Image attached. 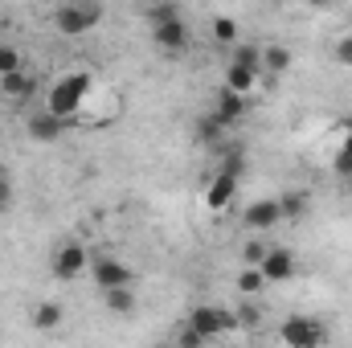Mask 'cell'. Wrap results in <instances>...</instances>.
Instances as JSON below:
<instances>
[{"label": "cell", "mask_w": 352, "mask_h": 348, "mask_svg": "<svg viewBox=\"0 0 352 348\" xmlns=\"http://www.w3.org/2000/svg\"><path fill=\"white\" fill-rule=\"evenodd\" d=\"M8 197H12V180H8V173L0 168V209L8 205Z\"/></svg>", "instance_id": "obj_31"}, {"label": "cell", "mask_w": 352, "mask_h": 348, "mask_svg": "<svg viewBox=\"0 0 352 348\" xmlns=\"http://www.w3.org/2000/svg\"><path fill=\"white\" fill-rule=\"evenodd\" d=\"M176 17H180V4H176V0H156V4L144 8L148 29H152V25H164V21H176Z\"/></svg>", "instance_id": "obj_23"}, {"label": "cell", "mask_w": 352, "mask_h": 348, "mask_svg": "<svg viewBox=\"0 0 352 348\" xmlns=\"http://www.w3.org/2000/svg\"><path fill=\"white\" fill-rule=\"evenodd\" d=\"M266 250H270L266 242H246V246H242V259H246V262H254V266H258V262H263V254H266Z\"/></svg>", "instance_id": "obj_30"}, {"label": "cell", "mask_w": 352, "mask_h": 348, "mask_svg": "<svg viewBox=\"0 0 352 348\" xmlns=\"http://www.w3.org/2000/svg\"><path fill=\"white\" fill-rule=\"evenodd\" d=\"M274 336H278V345H287V348H320V345H328V324H320L311 316H291V320L278 324Z\"/></svg>", "instance_id": "obj_3"}, {"label": "cell", "mask_w": 352, "mask_h": 348, "mask_svg": "<svg viewBox=\"0 0 352 348\" xmlns=\"http://www.w3.org/2000/svg\"><path fill=\"white\" fill-rule=\"evenodd\" d=\"M188 324L205 336V340H221L230 332H238V316L230 307H217V303H197L188 312Z\"/></svg>", "instance_id": "obj_4"}, {"label": "cell", "mask_w": 352, "mask_h": 348, "mask_svg": "<svg viewBox=\"0 0 352 348\" xmlns=\"http://www.w3.org/2000/svg\"><path fill=\"white\" fill-rule=\"evenodd\" d=\"M45 4H62V0H45Z\"/></svg>", "instance_id": "obj_33"}, {"label": "cell", "mask_w": 352, "mask_h": 348, "mask_svg": "<svg viewBox=\"0 0 352 348\" xmlns=\"http://www.w3.org/2000/svg\"><path fill=\"white\" fill-rule=\"evenodd\" d=\"M230 62L250 66V70H263V45H254V41H238V45H230Z\"/></svg>", "instance_id": "obj_22"}, {"label": "cell", "mask_w": 352, "mask_h": 348, "mask_svg": "<svg viewBox=\"0 0 352 348\" xmlns=\"http://www.w3.org/2000/svg\"><path fill=\"white\" fill-rule=\"evenodd\" d=\"M90 87H94V78H90L87 70H66L62 78H54V83H50V90H45V111L70 123V119L87 107Z\"/></svg>", "instance_id": "obj_1"}, {"label": "cell", "mask_w": 352, "mask_h": 348, "mask_svg": "<svg viewBox=\"0 0 352 348\" xmlns=\"http://www.w3.org/2000/svg\"><path fill=\"white\" fill-rule=\"evenodd\" d=\"M246 111H250V102H246V94H238V90L221 87L217 94V102H213V115L226 123V127H234V123H242L246 119Z\"/></svg>", "instance_id": "obj_13"}, {"label": "cell", "mask_w": 352, "mask_h": 348, "mask_svg": "<svg viewBox=\"0 0 352 348\" xmlns=\"http://www.w3.org/2000/svg\"><path fill=\"white\" fill-rule=\"evenodd\" d=\"M278 205H283V221H303V217L311 213V193L291 188V193H283V197H278Z\"/></svg>", "instance_id": "obj_15"}, {"label": "cell", "mask_w": 352, "mask_h": 348, "mask_svg": "<svg viewBox=\"0 0 352 348\" xmlns=\"http://www.w3.org/2000/svg\"><path fill=\"white\" fill-rule=\"evenodd\" d=\"M221 135H226V123H221L213 111H205V115L197 119V140H201V144H209V148H217V144H221Z\"/></svg>", "instance_id": "obj_21"}, {"label": "cell", "mask_w": 352, "mask_h": 348, "mask_svg": "<svg viewBox=\"0 0 352 348\" xmlns=\"http://www.w3.org/2000/svg\"><path fill=\"white\" fill-rule=\"evenodd\" d=\"M238 184H242V176L217 168L213 180H209V188H205V205H209V213H226V209L234 205V197H238Z\"/></svg>", "instance_id": "obj_8"}, {"label": "cell", "mask_w": 352, "mask_h": 348, "mask_svg": "<svg viewBox=\"0 0 352 348\" xmlns=\"http://www.w3.org/2000/svg\"><path fill=\"white\" fill-rule=\"evenodd\" d=\"M332 62L352 70V33H344V37H336V41H332Z\"/></svg>", "instance_id": "obj_25"}, {"label": "cell", "mask_w": 352, "mask_h": 348, "mask_svg": "<svg viewBox=\"0 0 352 348\" xmlns=\"http://www.w3.org/2000/svg\"><path fill=\"white\" fill-rule=\"evenodd\" d=\"M221 168H226V173H234V176L246 173V156H242V148H226V160H221Z\"/></svg>", "instance_id": "obj_28"}, {"label": "cell", "mask_w": 352, "mask_h": 348, "mask_svg": "<svg viewBox=\"0 0 352 348\" xmlns=\"http://www.w3.org/2000/svg\"><path fill=\"white\" fill-rule=\"evenodd\" d=\"M102 21V0H62L54 8V29L62 37H82Z\"/></svg>", "instance_id": "obj_2"}, {"label": "cell", "mask_w": 352, "mask_h": 348, "mask_svg": "<svg viewBox=\"0 0 352 348\" xmlns=\"http://www.w3.org/2000/svg\"><path fill=\"white\" fill-rule=\"evenodd\" d=\"M152 41L164 58H184L188 45H192V33H188L184 17H176V21H164V25H152Z\"/></svg>", "instance_id": "obj_6"}, {"label": "cell", "mask_w": 352, "mask_h": 348, "mask_svg": "<svg viewBox=\"0 0 352 348\" xmlns=\"http://www.w3.org/2000/svg\"><path fill=\"white\" fill-rule=\"evenodd\" d=\"M37 74H29L25 66L21 70H12V74H0V98L4 102H29L33 94H37Z\"/></svg>", "instance_id": "obj_11"}, {"label": "cell", "mask_w": 352, "mask_h": 348, "mask_svg": "<svg viewBox=\"0 0 352 348\" xmlns=\"http://www.w3.org/2000/svg\"><path fill=\"white\" fill-rule=\"evenodd\" d=\"M278 221H283V205H278V197H258V201H250V205L242 209V226L254 230V234L274 230Z\"/></svg>", "instance_id": "obj_7"}, {"label": "cell", "mask_w": 352, "mask_h": 348, "mask_svg": "<svg viewBox=\"0 0 352 348\" xmlns=\"http://www.w3.org/2000/svg\"><path fill=\"white\" fill-rule=\"evenodd\" d=\"M176 345H184V348H201V345H209V340H205V336H201V332H197L192 324H184V328L176 332Z\"/></svg>", "instance_id": "obj_29"}, {"label": "cell", "mask_w": 352, "mask_h": 348, "mask_svg": "<svg viewBox=\"0 0 352 348\" xmlns=\"http://www.w3.org/2000/svg\"><path fill=\"white\" fill-rule=\"evenodd\" d=\"M25 131H29L33 144H58V140L66 135V119H58V115H50V111L41 107L37 115L25 119Z\"/></svg>", "instance_id": "obj_10"}, {"label": "cell", "mask_w": 352, "mask_h": 348, "mask_svg": "<svg viewBox=\"0 0 352 348\" xmlns=\"http://www.w3.org/2000/svg\"><path fill=\"white\" fill-rule=\"evenodd\" d=\"M21 66H25L21 50H16V45H0V74H12V70H21Z\"/></svg>", "instance_id": "obj_26"}, {"label": "cell", "mask_w": 352, "mask_h": 348, "mask_svg": "<svg viewBox=\"0 0 352 348\" xmlns=\"http://www.w3.org/2000/svg\"><path fill=\"white\" fill-rule=\"evenodd\" d=\"M209 33H213V41H217V45H226V50L242 41V33H238V21H234V17H226V12L209 21Z\"/></svg>", "instance_id": "obj_18"}, {"label": "cell", "mask_w": 352, "mask_h": 348, "mask_svg": "<svg viewBox=\"0 0 352 348\" xmlns=\"http://www.w3.org/2000/svg\"><path fill=\"white\" fill-rule=\"evenodd\" d=\"M90 274H94V287H98V291H107V287H123V283H135V270H131L127 262L111 259V254H102V259L90 262Z\"/></svg>", "instance_id": "obj_9"}, {"label": "cell", "mask_w": 352, "mask_h": 348, "mask_svg": "<svg viewBox=\"0 0 352 348\" xmlns=\"http://www.w3.org/2000/svg\"><path fill=\"white\" fill-rule=\"evenodd\" d=\"M258 74H263V70H250V66L230 62V70H226V87L238 90V94H250V90H254V83H258Z\"/></svg>", "instance_id": "obj_19"}, {"label": "cell", "mask_w": 352, "mask_h": 348, "mask_svg": "<svg viewBox=\"0 0 352 348\" xmlns=\"http://www.w3.org/2000/svg\"><path fill=\"white\" fill-rule=\"evenodd\" d=\"M102 307H107L111 316H131V312L140 307V299H135V283L107 287V291H102Z\"/></svg>", "instance_id": "obj_14"}, {"label": "cell", "mask_w": 352, "mask_h": 348, "mask_svg": "<svg viewBox=\"0 0 352 348\" xmlns=\"http://www.w3.org/2000/svg\"><path fill=\"white\" fill-rule=\"evenodd\" d=\"M62 316H66V312H62L58 299H41V303L33 307V328H37V332H54V328L62 324Z\"/></svg>", "instance_id": "obj_17"}, {"label": "cell", "mask_w": 352, "mask_h": 348, "mask_svg": "<svg viewBox=\"0 0 352 348\" xmlns=\"http://www.w3.org/2000/svg\"><path fill=\"white\" fill-rule=\"evenodd\" d=\"M349 193H352V176H349Z\"/></svg>", "instance_id": "obj_34"}, {"label": "cell", "mask_w": 352, "mask_h": 348, "mask_svg": "<svg viewBox=\"0 0 352 348\" xmlns=\"http://www.w3.org/2000/svg\"><path fill=\"white\" fill-rule=\"evenodd\" d=\"M234 316H238V328H258V324H263V312H258L254 303H242V307H234Z\"/></svg>", "instance_id": "obj_27"}, {"label": "cell", "mask_w": 352, "mask_h": 348, "mask_svg": "<svg viewBox=\"0 0 352 348\" xmlns=\"http://www.w3.org/2000/svg\"><path fill=\"white\" fill-rule=\"evenodd\" d=\"M332 168H336V176H344V180L352 176V131L344 135V144H340V152H336V164H332Z\"/></svg>", "instance_id": "obj_24"}, {"label": "cell", "mask_w": 352, "mask_h": 348, "mask_svg": "<svg viewBox=\"0 0 352 348\" xmlns=\"http://www.w3.org/2000/svg\"><path fill=\"white\" fill-rule=\"evenodd\" d=\"M50 270H54L62 283H74V279H82L90 270V250L78 238H66V242H58V250H54V259H50Z\"/></svg>", "instance_id": "obj_5"}, {"label": "cell", "mask_w": 352, "mask_h": 348, "mask_svg": "<svg viewBox=\"0 0 352 348\" xmlns=\"http://www.w3.org/2000/svg\"><path fill=\"white\" fill-rule=\"evenodd\" d=\"M258 266H263L266 283H291V279H295V270H299V266H295V254H291L287 246H270Z\"/></svg>", "instance_id": "obj_12"}, {"label": "cell", "mask_w": 352, "mask_h": 348, "mask_svg": "<svg viewBox=\"0 0 352 348\" xmlns=\"http://www.w3.org/2000/svg\"><path fill=\"white\" fill-rule=\"evenodd\" d=\"M263 287H266V274H263V266H254V262H246L242 270H238V295H263Z\"/></svg>", "instance_id": "obj_20"}, {"label": "cell", "mask_w": 352, "mask_h": 348, "mask_svg": "<svg viewBox=\"0 0 352 348\" xmlns=\"http://www.w3.org/2000/svg\"><path fill=\"white\" fill-rule=\"evenodd\" d=\"M307 8H328V4H336V0H303Z\"/></svg>", "instance_id": "obj_32"}, {"label": "cell", "mask_w": 352, "mask_h": 348, "mask_svg": "<svg viewBox=\"0 0 352 348\" xmlns=\"http://www.w3.org/2000/svg\"><path fill=\"white\" fill-rule=\"evenodd\" d=\"M291 62H295V54H291L287 45H263V74L283 78V74L291 70Z\"/></svg>", "instance_id": "obj_16"}]
</instances>
